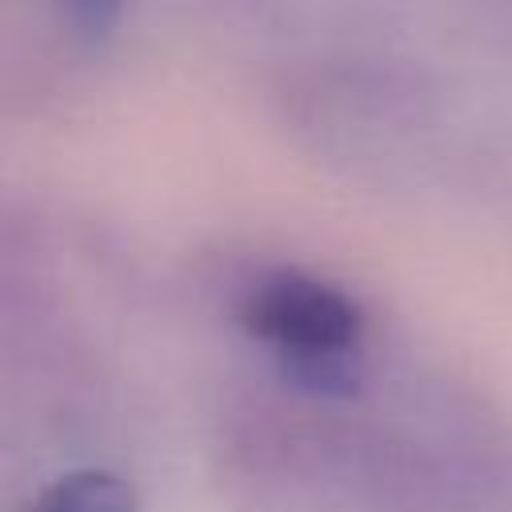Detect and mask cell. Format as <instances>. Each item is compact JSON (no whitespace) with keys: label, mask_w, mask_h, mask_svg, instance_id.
<instances>
[{"label":"cell","mask_w":512,"mask_h":512,"mask_svg":"<svg viewBox=\"0 0 512 512\" xmlns=\"http://www.w3.org/2000/svg\"><path fill=\"white\" fill-rule=\"evenodd\" d=\"M28 512H144L136 492L104 468H72L48 480Z\"/></svg>","instance_id":"2"},{"label":"cell","mask_w":512,"mask_h":512,"mask_svg":"<svg viewBox=\"0 0 512 512\" xmlns=\"http://www.w3.org/2000/svg\"><path fill=\"white\" fill-rule=\"evenodd\" d=\"M64 8H68L72 24H76L80 32H88V36H104V32L116 24L124 0H64Z\"/></svg>","instance_id":"3"},{"label":"cell","mask_w":512,"mask_h":512,"mask_svg":"<svg viewBox=\"0 0 512 512\" xmlns=\"http://www.w3.org/2000/svg\"><path fill=\"white\" fill-rule=\"evenodd\" d=\"M240 316L300 396L352 400L360 392L364 316L340 288L300 272H276L252 284Z\"/></svg>","instance_id":"1"}]
</instances>
